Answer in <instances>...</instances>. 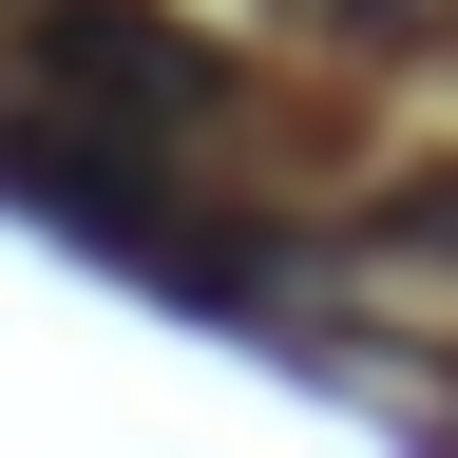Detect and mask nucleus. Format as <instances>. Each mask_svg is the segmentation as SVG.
<instances>
[{"instance_id": "nucleus-1", "label": "nucleus", "mask_w": 458, "mask_h": 458, "mask_svg": "<svg viewBox=\"0 0 458 458\" xmlns=\"http://www.w3.org/2000/svg\"><path fill=\"white\" fill-rule=\"evenodd\" d=\"M38 114H77V134H172V114H210V57L153 20V0H77V20L38 38Z\"/></svg>"}]
</instances>
